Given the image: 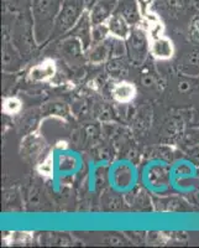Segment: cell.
<instances>
[{
  "label": "cell",
  "instance_id": "1",
  "mask_svg": "<svg viewBox=\"0 0 199 248\" xmlns=\"http://www.w3.org/2000/svg\"><path fill=\"white\" fill-rule=\"evenodd\" d=\"M62 0H32L31 10L34 17L35 35L37 40H45L54 31L55 21L62 6Z\"/></svg>",
  "mask_w": 199,
  "mask_h": 248
},
{
  "label": "cell",
  "instance_id": "2",
  "mask_svg": "<svg viewBox=\"0 0 199 248\" xmlns=\"http://www.w3.org/2000/svg\"><path fill=\"white\" fill-rule=\"evenodd\" d=\"M83 0H63L59 13L55 21L54 31L57 34H62L68 30H72L79 17L83 14Z\"/></svg>",
  "mask_w": 199,
  "mask_h": 248
},
{
  "label": "cell",
  "instance_id": "3",
  "mask_svg": "<svg viewBox=\"0 0 199 248\" xmlns=\"http://www.w3.org/2000/svg\"><path fill=\"white\" fill-rule=\"evenodd\" d=\"M149 35L142 29H131L127 39V54L134 65H141L150 52Z\"/></svg>",
  "mask_w": 199,
  "mask_h": 248
},
{
  "label": "cell",
  "instance_id": "4",
  "mask_svg": "<svg viewBox=\"0 0 199 248\" xmlns=\"http://www.w3.org/2000/svg\"><path fill=\"white\" fill-rule=\"evenodd\" d=\"M114 13L121 15L131 26H136L141 21L139 0H118Z\"/></svg>",
  "mask_w": 199,
  "mask_h": 248
},
{
  "label": "cell",
  "instance_id": "5",
  "mask_svg": "<svg viewBox=\"0 0 199 248\" xmlns=\"http://www.w3.org/2000/svg\"><path fill=\"white\" fill-rule=\"evenodd\" d=\"M174 46L169 37L158 36L150 43V54L157 60H169L173 56Z\"/></svg>",
  "mask_w": 199,
  "mask_h": 248
},
{
  "label": "cell",
  "instance_id": "6",
  "mask_svg": "<svg viewBox=\"0 0 199 248\" xmlns=\"http://www.w3.org/2000/svg\"><path fill=\"white\" fill-rule=\"evenodd\" d=\"M92 29L93 23L92 19H90V13L85 12L71 31H72L73 36H76L77 39L81 40L83 46L87 47L90 41H92Z\"/></svg>",
  "mask_w": 199,
  "mask_h": 248
},
{
  "label": "cell",
  "instance_id": "7",
  "mask_svg": "<svg viewBox=\"0 0 199 248\" xmlns=\"http://www.w3.org/2000/svg\"><path fill=\"white\" fill-rule=\"evenodd\" d=\"M110 35L121 40H127L131 32V25L121 15L113 13L112 16L107 20Z\"/></svg>",
  "mask_w": 199,
  "mask_h": 248
},
{
  "label": "cell",
  "instance_id": "8",
  "mask_svg": "<svg viewBox=\"0 0 199 248\" xmlns=\"http://www.w3.org/2000/svg\"><path fill=\"white\" fill-rule=\"evenodd\" d=\"M56 63L52 60H46L28 71V78L35 82L48 81L56 75Z\"/></svg>",
  "mask_w": 199,
  "mask_h": 248
},
{
  "label": "cell",
  "instance_id": "9",
  "mask_svg": "<svg viewBox=\"0 0 199 248\" xmlns=\"http://www.w3.org/2000/svg\"><path fill=\"white\" fill-rule=\"evenodd\" d=\"M181 74L188 77H196L199 75V50H192L182 56L178 61Z\"/></svg>",
  "mask_w": 199,
  "mask_h": 248
},
{
  "label": "cell",
  "instance_id": "10",
  "mask_svg": "<svg viewBox=\"0 0 199 248\" xmlns=\"http://www.w3.org/2000/svg\"><path fill=\"white\" fill-rule=\"evenodd\" d=\"M112 94L119 103H129L136 96V88L130 82L121 81L112 88Z\"/></svg>",
  "mask_w": 199,
  "mask_h": 248
},
{
  "label": "cell",
  "instance_id": "11",
  "mask_svg": "<svg viewBox=\"0 0 199 248\" xmlns=\"http://www.w3.org/2000/svg\"><path fill=\"white\" fill-rule=\"evenodd\" d=\"M187 0H156V6L167 17H177L185 10Z\"/></svg>",
  "mask_w": 199,
  "mask_h": 248
},
{
  "label": "cell",
  "instance_id": "12",
  "mask_svg": "<svg viewBox=\"0 0 199 248\" xmlns=\"http://www.w3.org/2000/svg\"><path fill=\"white\" fill-rule=\"evenodd\" d=\"M107 72L115 78H121L128 75L129 66L120 57H115V59H110L107 63Z\"/></svg>",
  "mask_w": 199,
  "mask_h": 248
},
{
  "label": "cell",
  "instance_id": "13",
  "mask_svg": "<svg viewBox=\"0 0 199 248\" xmlns=\"http://www.w3.org/2000/svg\"><path fill=\"white\" fill-rule=\"evenodd\" d=\"M82 48H83V44L76 36L66 39L62 43V52L68 57H78L82 54Z\"/></svg>",
  "mask_w": 199,
  "mask_h": 248
},
{
  "label": "cell",
  "instance_id": "14",
  "mask_svg": "<svg viewBox=\"0 0 199 248\" xmlns=\"http://www.w3.org/2000/svg\"><path fill=\"white\" fill-rule=\"evenodd\" d=\"M90 60L93 62H103L104 60L108 59L110 56V51L109 46H108V43L103 41V43L97 44L90 51Z\"/></svg>",
  "mask_w": 199,
  "mask_h": 248
},
{
  "label": "cell",
  "instance_id": "15",
  "mask_svg": "<svg viewBox=\"0 0 199 248\" xmlns=\"http://www.w3.org/2000/svg\"><path fill=\"white\" fill-rule=\"evenodd\" d=\"M108 35H110L109 28H108L107 23L97 24V25H93L92 29V41H94L96 44L103 43L105 41V39L108 37Z\"/></svg>",
  "mask_w": 199,
  "mask_h": 248
},
{
  "label": "cell",
  "instance_id": "16",
  "mask_svg": "<svg viewBox=\"0 0 199 248\" xmlns=\"http://www.w3.org/2000/svg\"><path fill=\"white\" fill-rule=\"evenodd\" d=\"M21 110V101L16 97H9L3 102V112L9 116H14Z\"/></svg>",
  "mask_w": 199,
  "mask_h": 248
},
{
  "label": "cell",
  "instance_id": "17",
  "mask_svg": "<svg viewBox=\"0 0 199 248\" xmlns=\"http://www.w3.org/2000/svg\"><path fill=\"white\" fill-rule=\"evenodd\" d=\"M45 110L46 113L54 116H66L68 113V108L65 103H48Z\"/></svg>",
  "mask_w": 199,
  "mask_h": 248
},
{
  "label": "cell",
  "instance_id": "18",
  "mask_svg": "<svg viewBox=\"0 0 199 248\" xmlns=\"http://www.w3.org/2000/svg\"><path fill=\"white\" fill-rule=\"evenodd\" d=\"M178 130H180V123L174 121V119H172L169 123H166L165 128H163V137L167 138V140L173 139L174 137H177Z\"/></svg>",
  "mask_w": 199,
  "mask_h": 248
},
{
  "label": "cell",
  "instance_id": "19",
  "mask_svg": "<svg viewBox=\"0 0 199 248\" xmlns=\"http://www.w3.org/2000/svg\"><path fill=\"white\" fill-rule=\"evenodd\" d=\"M37 170H39V172L41 175L51 176L52 171H54V158H52V155H48L47 158L37 167Z\"/></svg>",
  "mask_w": 199,
  "mask_h": 248
},
{
  "label": "cell",
  "instance_id": "20",
  "mask_svg": "<svg viewBox=\"0 0 199 248\" xmlns=\"http://www.w3.org/2000/svg\"><path fill=\"white\" fill-rule=\"evenodd\" d=\"M189 36L194 43L199 44V13L194 15L189 23Z\"/></svg>",
  "mask_w": 199,
  "mask_h": 248
},
{
  "label": "cell",
  "instance_id": "21",
  "mask_svg": "<svg viewBox=\"0 0 199 248\" xmlns=\"http://www.w3.org/2000/svg\"><path fill=\"white\" fill-rule=\"evenodd\" d=\"M6 6L13 8V10H23L25 6H28L32 4V0H4Z\"/></svg>",
  "mask_w": 199,
  "mask_h": 248
},
{
  "label": "cell",
  "instance_id": "22",
  "mask_svg": "<svg viewBox=\"0 0 199 248\" xmlns=\"http://www.w3.org/2000/svg\"><path fill=\"white\" fill-rule=\"evenodd\" d=\"M193 77H189L185 76V78L180 79L178 81V91H180L181 93H187L189 92V91H192V88H193Z\"/></svg>",
  "mask_w": 199,
  "mask_h": 248
},
{
  "label": "cell",
  "instance_id": "23",
  "mask_svg": "<svg viewBox=\"0 0 199 248\" xmlns=\"http://www.w3.org/2000/svg\"><path fill=\"white\" fill-rule=\"evenodd\" d=\"M141 83L147 88H155L157 86V79L152 74H145L141 77Z\"/></svg>",
  "mask_w": 199,
  "mask_h": 248
},
{
  "label": "cell",
  "instance_id": "24",
  "mask_svg": "<svg viewBox=\"0 0 199 248\" xmlns=\"http://www.w3.org/2000/svg\"><path fill=\"white\" fill-rule=\"evenodd\" d=\"M87 134L89 137H92V138H97L98 137V129H97L96 127H88L87 128Z\"/></svg>",
  "mask_w": 199,
  "mask_h": 248
},
{
  "label": "cell",
  "instance_id": "25",
  "mask_svg": "<svg viewBox=\"0 0 199 248\" xmlns=\"http://www.w3.org/2000/svg\"><path fill=\"white\" fill-rule=\"evenodd\" d=\"M193 4L196 5V8L199 10V0H193Z\"/></svg>",
  "mask_w": 199,
  "mask_h": 248
}]
</instances>
